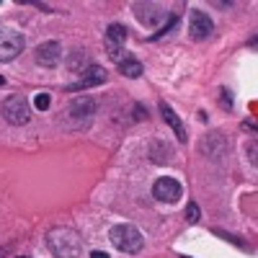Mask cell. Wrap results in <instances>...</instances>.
I'll return each mask as SVG.
<instances>
[{"label": "cell", "instance_id": "cell-1", "mask_svg": "<svg viewBox=\"0 0 258 258\" xmlns=\"http://www.w3.org/2000/svg\"><path fill=\"white\" fill-rule=\"evenodd\" d=\"M47 243L57 258H80V238L70 227H54Z\"/></svg>", "mask_w": 258, "mask_h": 258}, {"label": "cell", "instance_id": "cell-2", "mask_svg": "<svg viewBox=\"0 0 258 258\" xmlns=\"http://www.w3.org/2000/svg\"><path fill=\"white\" fill-rule=\"evenodd\" d=\"M109 240H111V245H114L116 250H121V253H140L142 245H145L142 232H140L135 225H116V227H111Z\"/></svg>", "mask_w": 258, "mask_h": 258}, {"label": "cell", "instance_id": "cell-3", "mask_svg": "<svg viewBox=\"0 0 258 258\" xmlns=\"http://www.w3.org/2000/svg\"><path fill=\"white\" fill-rule=\"evenodd\" d=\"M0 111H3V116H6V121H8V124L21 126V124H26V121H29V116H31V103H29V98H26V96L13 93V96H8V98L3 101Z\"/></svg>", "mask_w": 258, "mask_h": 258}, {"label": "cell", "instance_id": "cell-4", "mask_svg": "<svg viewBox=\"0 0 258 258\" xmlns=\"http://www.w3.org/2000/svg\"><path fill=\"white\" fill-rule=\"evenodd\" d=\"M93 114H96V101L88 98V96H80V98H73L70 101L68 111H64V121H68V126L78 129L88 119H93Z\"/></svg>", "mask_w": 258, "mask_h": 258}, {"label": "cell", "instance_id": "cell-5", "mask_svg": "<svg viewBox=\"0 0 258 258\" xmlns=\"http://www.w3.org/2000/svg\"><path fill=\"white\" fill-rule=\"evenodd\" d=\"M24 47H26V41H24V36H21V31H16V29H0V62H11V59H16L21 52H24Z\"/></svg>", "mask_w": 258, "mask_h": 258}, {"label": "cell", "instance_id": "cell-6", "mask_svg": "<svg viewBox=\"0 0 258 258\" xmlns=\"http://www.w3.org/2000/svg\"><path fill=\"white\" fill-rule=\"evenodd\" d=\"M153 197H155L158 202L173 204V202H178V199L183 197V188H181V183L173 181V178H158L155 186H153Z\"/></svg>", "mask_w": 258, "mask_h": 258}, {"label": "cell", "instance_id": "cell-7", "mask_svg": "<svg viewBox=\"0 0 258 258\" xmlns=\"http://www.w3.org/2000/svg\"><path fill=\"white\" fill-rule=\"evenodd\" d=\"M124 41H126V29H124L121 24H111L109 29H106V52H109L111 59L121 62Z\"/></svg>", "mask_w": 258, "mask_h": 258}, {"label": "cell", "instance_id": "cell-8", "mask_svg": "<svg viewBox=\"0 0 258 258\" xmlns=\"http://www.w3.org/2000/svg\"><path fill=\"white\" fill-rule=\"evenodd\" d=\"M135 16L145 26H158L165 18V8L158 3H135Z\"/></svg>", "mask_w": 258, "mask_h": 258}, {"label": "cell", "instance_id": "cell-9", "mask_svg": "<svg viewBox=\"0 0 258 258\" xmlns=\"http://www.w3.org/2000/svg\"><path fill=\"white\" fill-rule=\"evenodd\" d=\"M212 29H214L212 18H209L204 11H197V8H194L191 16H188V31H191V36L197 39V41H202V39H207V36L212 34Z\"/></svg>", "mask_w": 258, "mask_h": 258}, {"label": "cell", "instance_id": "cell-10", "mask_svg": "<svg viewBox=\"0 0 258 258\" xmlns=\"http://www.w3.org/2000/svg\"><path fill=\"white\" fill-rule=\"evenodd\" d=\"M62 59V44L59 41H44V44L36 47V62L41 64V68H57Z\"/></svg>", "mask_w": 258, "mask_h": 258}, {"label": "cell", "instance_id": "cell-11", "mask_svg": "<svg viewBox=\"0 0 258 258\" xmlns=\"http://www.w3.org/2000/svg\"><path fill=\"white\" fill-rule=\"evenodd\" d=\"M106 80V70L96 68V64H91L88 70L83 73V78L73 85H68V91H85V88H93V85H101Z\"/></svg>", "mask_w": 258, "mask_h": 258}, {"label": "cell", "instance_id": "cell-12", "mask_svg": "<svg viewBox=\"0 0 258 258\" xmlns=\"http://www.w3.org/2000/svg\"><path fill=\"white\" fill-rule=\"evenodd\" d=\"M160 114H163V119L168 121V126L170 129H173V132H176V137L181 140V142H186V129H183V124H181V119H178V114L173 111V109H170V106L163 101L160 103Z\"/></svg>", "mask_w": 258, "mask_h": 258}, {"label": "cell", "instance_id": "cell-13", "mask_svg": "<svg viewBox=\"0 0 258 258\" xmlns=\"http://www.w3.org/2000/svg\"><path fill=\"white\" fill-rule=\"evenodd\" d=\"M119 70H121V75H126V78H140V75H142V64H140L137 59H132V57H124V59L119 62Z\"/></svg>", "mask_w": 258, "mask_h": 258}, {"label": "cell", "instance_id": "cell-14", "mask_svg": "<svg viewBox=\"0 0 258 258\" xmlns=\"http://www.w3.org/2000/svg\"><path fill=\"white\" fill-rule=\"evenodd\" d=\"M186 220H188L191 225L199 222V207L194 204V202H188V207H186Z\"/></svg>", "mask_w": 258, "mask_h": 258}, {"label": "cell", "instance_id": "cell-15", "mask_svg": "<svg viewBox=\"0 0 258 258\" xmlns=\"http://www.w3.org/2000/svg\"><path fill=\"white\" fill-rule=\"evenodd\" d=\"M49 93H39L36 98H34V106H36V109H41V111H44V109H49Z\"/></svg>", "mask_w": 258, "mask_h": 258}, {"label": "cell", "instance_id": "cell-16", "mask_svg": "<svg viewBox=\"0 0 258 258\" xmlns=\"http://www.w3.org/2000/svg\"><path fill=\"white\" fill-rule=\"evenodd\" d=\"M91 258H109V253H103V250H93Z\"/></svg>", "mask_w": 258, "mask_h": 258}, {"label": "cell", "instance_id": "cell-17", "mask_svg": "<svg viewBox=\"0 0 258 258\" xmlns=\"http://www.w3.org/2000/svg\"><path fill=\"white\" fill-rule=\"evenodd\" d=\"M3 83H6V78H3V75H0V85H3Z\"/></svg>", "mask_w": 258, "mask_h": 258}, {"label": "cell", "instance_id": "cell-18", "mask_svg": "<svg viewBox=\"0 0 258 258\" xmlns=\"http://www.w3.org/2000/svg\"><path fill=\"white\" fill-rule=\"evenodd\" d=\"M21 258H26V255H21Z\"/></svg>", "mask_w": 258, "mask_h": 258}]
</instances>
